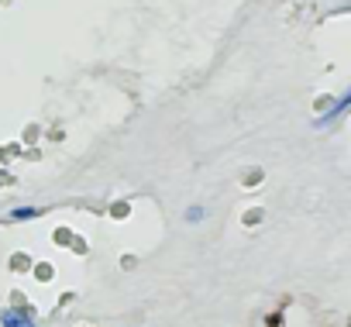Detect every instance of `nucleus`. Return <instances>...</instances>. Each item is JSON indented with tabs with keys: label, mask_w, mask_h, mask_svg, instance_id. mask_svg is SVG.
<instances>
[{
	"label": "nucleus",
	"mask_w": 351,
	"mask_h": 327,
	"mask_svg": "<svg viewBox=\"0 0 351 327\" xmlns=\"http://www.w3.org/2000/svg\"><path fill=\"white\" fill-rule=\"evenodd\" d=\"M38 210H32V207H25V210H14V217H35Z\"/></svg>",
	"instance_id": "20e7f679"
},
{
	"label": "nucleus",
	"mask_w": 351,
	"mask_h": 327,
	"mask_svg": "<svg viewBox=\"0 0 351 327\" xmlns=\"http://www.w3.org/2000/svg\"><path fill=\"white\" fill-rule=\"evenodd\" d=\"M344 107H351V90H348V93H344V97H341V100H337V104H334V110H330V114H327V117H337V114H341V110H344Z\"/></svg>",
	"instance_id": "f03ea898"
},
{
	"label": "nucleus",
	"mask_w": 351,
	"mask_h": 327,
	"mask_svg": "<svg viewBox=\"0 0 351 327\" xmlns=\"http://www.w3.org/2000/svg\"><path fill=\"white\" fill-rule=\"evenodd\" d=\"M28 327H35V324H28Z\"/></svg>",
	"instance_id": "39448f33"
},
{
	"label": "nucleus",
	"mask_w": 351,
	"mask_h": 327,
	"mask_svg": "<svg viewBox=\"0 0 351 327\" xmlns=\"http://www.w3.org/2000/svg\"><path fill=\"white\" fill-rule=\"evenodd\" d=\"M200 217H204L200 207H190V210H186V221H200Z\"/></svg>",
	"instance_id": "7ed1b4c3"
},
{
	"label": "nucleus",
	"mask_w": 351,
	"mask_h": 327,
	"mask_svg": "<svg viewBox=\"0 0 351 327\" xmlns=\"http://www.w3.org/2000/svg\"><path fill=\"white\" fill-rule=\"evenodd\" d=\"M0 320H4V327H28V324H32V317L21 313V310H8Z\"/></svg>",
	"instance_id": "f257e3e1"
}]
</instances>
